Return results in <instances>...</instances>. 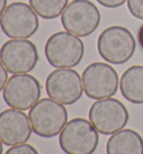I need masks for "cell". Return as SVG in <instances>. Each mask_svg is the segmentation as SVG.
Listing matches in <instances>:
<instances>
[{
	"label": "cell",
	"instance_id": "cell-20",
	"mask_svg": "<svg viewBox=\"0 0 143 154\" xmlns=\"http://www.w3.org/2000/svg\"><path fill=\"white\" fill-rule=\"evenodd\" d=\"M138 42H139L140 48L143 51V24L140 26L139 30H138Z\"/></svg>",
	"mask_w": 143,
	"mask_h": 154
},
{
	"label": "cell",
	"instance_id": "cell-9",
	"mask_svg": "<svg viewBox=\"0 0 143 154\" xmlns=\"http://www.w3.org/2000/svg\"><path fill=\"white\" fill-rule=\"evenodd\" d=\"M42 92L40 83L28 73L9 77L2 92L4 103L18 110H27L39 100Z\"/></svg>",
	"mask_w": 143,
	"mask_h": 154
},
{
	"label": "cell",
	"instance_id": "cell-4",
	"mask_svg": "<svg viewBox=\"0 0 143 154\" xmlns=\"http://www.w3.org/2000/svg\"><path fill=\"white\" fill-rule=\"evenodd\" d=\"M98 132L89 120L73 118L59 134V146L66 154H93L98 145Z\"/></svg>",
	"mask_w": 143,
	"mask_h": 154
},
{
	"label": "cell",
	"instance_id": "cell-1",
	"mask_svg": "<svg viewBox=\"0 0 143 154\" xmlns=\"http://www.w3.org/2000/svg\"><path fill=\"white\" fill-rule=\"evenodd\" d=\"M33 132L44 138L59 135L67 124V110L65 105L51 98L38 100L28 112Z\"/></svg>",
	"mask_w": 143,
	"mask_h": 154
},
{
	"label": "cell",
	"instance_id": "cell-2",
	"mask_svg": "<svg viewBox=\"0 0 143 154\" xmlns=\"http://www.w3.org/2000/svg\"><path fill=\"white\" fill-rule=\"evenodd\" d=\"M84 51L82 39L67 30L53 34L45 44L46 60L57 69H72L78 65L84 56Z\"/></svg>",
	"mask_w": 143,
	"mask_h": 154
},
{
	"label": "cell",
	"instance_id": "cell-14",
	"mask_svg": "<svg viewBox=\"0 0 143 154\" xmlns=\"http://www.w3.org/2000/svg\"><path fill=\"white\" fill-rule=\"evenodd\" d=\"M120 90L131 103H143V65H133L124 71L120 80Z\"/></svg>",
	"mask_w": 143,
	"mask_h": 154
},
{
	"label": "cell",
	"instance_id": "cell-22",
	"mask_svg": "<svg viewBox=\"0 0 143 154\" xmlns=\"http://www.w3.org/2000/svg\"><path fill=\"white\" fill-rule=\"evenodd\" d=\"M2 144H4V143L0 141V154H2Z\"/></svg>",
	"mask_w": 143,
	"mask_h": 154
},
{
	"label": "cell",
	"instance_id": "cell-7",
	"mask_svg": "<svg viewBox=\"0 0 143 154\" xmlns=\"http://www.w3.org/2000/svg\"><path fill=\"white\" fill-rule=\"evenodd\" d=\"M89 118L98 133L113 135L125 127L129 122V111L118 99H100L91 106Z\"/></svg>",
	"mask_w": 143,
	"mask_h": 154
},
{
	"label": "cell",
	"instance_id": "cell-21",
	"mask_svg": "<svg viewBox=\"0 0 143 154\" xmlns=\"http://www.w3.org/2000/svg\"><path fill=\"white\" fill-rule=\"evenodd\" d=\"M6 8H7V0H0V17L2 16Z\"/></svg>",
	"mask_w": 143,
	"mask_h": 154
},
{
	"label": "cell",
	"instance_id": "cell-17",
	"mask_svg": "<svg viewBox=\"0 0 143 154\" xmlns=\"http://www.w3.org/2000/svg\"><path fill=\"white\" fill-rule=\"evenodd\" d=\"M4 154H39L38 151L35 149L34 146L29 144H19V145L11 146L10 149L7 150Z\"/></svg>",
	"mask_w": 143,
	"mask_h": 154
},
{
	"label": "cell",
	"instance_id": "cell-10",
	"mask_svg": "<svg viewBox=\"0 0 143 154\" xmlns=\"http://www.w3.org/2000/svg\"><path fill=\"white\" fill-rule=\"evenodd\" d=\"M48 97L63 105H73L83 96L84 87L82 78L73 69H56L46 79Z\"/></svg>",
	"mask_w": 143,
	"mask_h": 154
},
{
	"label": "cell",
	"instance_id": "cell-16",
	"mask_svg": "<svg viewBox=\"0 0 143 154\" xmlns=\"http://www.w3.org/2000/svg\"><path fill=\"white\" fill-rule=\"evenodd\" d=\"M127 8L133 17L143 20V0H127Z\"/></svg>",
	"mask_w": 143,
	"mask_h": 154
},
{
	"label": "cell",
	"instance_id": "cell-19",
	"mask_svg": "<svg viewBox=\"0 0 143 154\" xmlns=\"http://www.w3.org/2000/svg\"><path fill=\"white\" fill-rule=\"evenodd\" d=\"M7 81H8V71L2 64V62L0 61V91L4 90Z\"/></svg>",
	"mask_w": 143,
	"mask_h": 154
},
{
	"label": "cell",
	"instance_id": "cell-11",
	"mask_svg": "<svg viewBox=\"0 0 143 154\" xmlns=\"http://www.w3.org/2000/svg\"><path fill=\"white\" fill-rule=\"evenodd\" d=\"M39 60L37 47L28 39H9L0 48V61L9 73L33 71Z\"/></svg>",
	"mask_w": 143,
	"mask_h": 154
},
{
	"label": "cell",
	"instance_id": "cell-13",
	"mask_svg": "<svg viewBox=\"0 0 143 154\" xmlns=\"http://www.w3.org/2000/svg\"><path fill=\"white\" fill-rule=\"evenodd\" d=\"M106 154H143V138L133 129H121L111 135Z\"/></svg>",
	"mask_w": 143,
	"mask_h": 154
},
{
	"label": "cell",
	"instance_id": "cell-3",
	"mask_svg": "<svg viewBox=\"0 0 143 154\" xmlns=\"http://www.w3.org/2000/svg\"><path fill=\"white\" fill-rule=\"evenodd\" d=\"M135 39L130 30L122 26H111L97 38V51L104 61L112 64L126 63L135 51Z\"/></svg>",
	"mask_w": 143,
	"mask_h": 154
},
{
	"label": "cell",
	"instance_id": "cell-8",
	"mask_svg": "<svg viewBox=\"0 0 143 154\" xmlns=\"http://www.w3.org/2000/svg\"><path fill=\"white\" fill-rule=\"evenodd\" d=\"M85 94L91 99L111 98L120 86L118 72L107 63L94 62L87 65L82 73Z\"/></svg>",
	"mask_w": 143,
	"mask_h": 154
},
{
	"label": "cell",
	"instance_id": "cell-15",
	"mask_svg": "<svg viewBox=\"0 0 143 154\" xmlns=\"http://www.w3.org/2000/svg\"><path fill=\"white\" fill-rule=\"evenodd\" d=\"M29 5L39 17L55 19L62 16L67 7L68 0H29Z\"/></svg>",
	"mask_w": 143,
	"mask_h": 154
},
{
	"label": "cell",
	"instance_id": "cell-12",
	"mask_svg": "<svg viewBox=\"0 0 143 154\" xmlns=\"http://www.w3.org/2000/svg\"><path fill=\"white\" fill-rule=\"evenodd\" d=\"M33 128L22 110L6 109L0 112V141L7 146L24 144L30 138Z\"/></svg>",
	"mask_w": 143,
	"mask_h": 154
},
{
	"label": "cell",
	"instance_id": "cell-18",
	"mask_svg": "<svg viewBox=\"0 0 143 154\" xmlns=\"http://www.w3.org/2000/svg\"><path fill=\"white\" fill-rule=\"evenodd\" d=\"M98 4L106 8H118L127 0H96Z\"/></svg>",
	"mask_w": 143,
	"mask_h": 154
},
{
	"label": "cell",
	"instance_id": "cell-5",
	"mask_svg": "<svg viewBox=\"0 0 143 154\" xmlns=\"http://www.w3.org/2000/svg\"><path fill=\"white\" fill-rule=\"evenodd\" d=\"M39 27L38 15L30 5L16 1L4 9L0 17V28L6 36L13 39H28Z\"/></svg>",
	"mask_w": 143,
	"mask_h": 154
},
{
	"label": "cell",
	"instance_id": "cell-6",
	"mask_svg": "<svg viewBox=\"0 0 143 154\" xmlns=\"http://www.w3.org/2000/svg\"><path fill=\"white\" fill-rule=\"evenodd\" d=\"M65 29L78 37L93 34L101 22V14L89 0H73L60 16Z\"/></svg>",
	"mask_w": 143,
	"mask_h": 154
}]
</instances>
